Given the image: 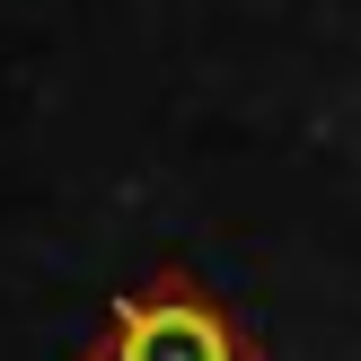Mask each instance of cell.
<instances>
[{
	"label": "cell",
	"instance_id": "1",
	"mask_svg": "<svg viewBox=\"0 0 361 361\" xmlns=\"http://www.w3.org/2000/svg\"><path fill=\"white\" fill-rule=\"evenodd\" d=\"M80 361H264V344L238 326V309L203 274L159 264L150 282L106 300V317H97Z\"/></svg>",
	"mask_w": 361,
	"mask_h": 361
}]
</instances>
